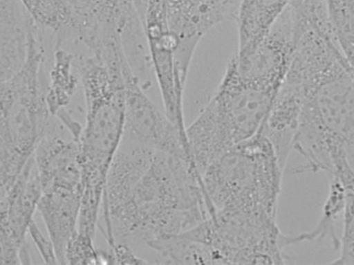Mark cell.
<instances>
[{
  "label": "cell",
  "instance_id": "7c38bea8",
  "mask_svg": "<svg viewBox=\"0 0 354 265\" xmlns=\"http://www.w3.org/2000/svg\"><path fill=\"white\" fill-rule=\"evenodd\" d=\"M82 188L53 186L41 190L37 210L52 241L58 264H66V250L77 230Z\"/></svg>",
  "mask_w": 354,
  "mask_h": 265
},
{
  "label": "cell",
  "instance_id": "7402d4cb",
  "mask_svg": "<svg viewBox=\"0 0 354 265\" xmlns=\"http://www.w3.org/2000/svg\"><path fill=\"white\" fill-rule=\"evenodd\" d=\"M65 257L66 264H100L99 250L95 247L94 240L77 230L68 244Z\"/></svg>",
  "mask_w": 354,
  "mask_h": 265
},
{
  "label": "cell",
  "instance_id": "4fadbf2b",
  "mask_svg": "<svg viewBox=\"0 0 354 265\" xmlns=\"http://www.w3.org/2000/svg\"><path fill=\"white\" fill-rule=\"evenodd\" d=\"M37 28L20 0H0L1 81L10 78L23 66Z\"/></svg>",
  "mask_w": 354,
  "mask_h": 265
},
{
  "label": "cell",
  "instance_id": "44dd1931",
  "mask_svg": "<svg viewBox=\"0 0 354 265\" xmlns=\"http://www.w3.org/2000/svg\"><path fill=\"white\" fill-rule=\"evenodd\" d=\"M339 256L330 264L354 265V193L346 192Z\"/></svg>",
  "mask_w": 354,
  "mask_h": 265
},
{
  "label": "cell",
  "instance_id": "7a4b0ae2",
  "mask_svg": "<svg viewBox=\"0 0 354 265\" xmlns=\"http://www.w3.org/2000/svg\"><path fill=\"white\" fill-rule=\"evenodd\" d=\"M276 93L243 78L231 59L212 97L186 128L192 161L199 174L261 129Z\"/></svg>",
  "mask_w": 354,
  "mask_h": 265
},
{
  "label": "cell",
  "instance_id": "cb8c5ba5",
  "mask_svg": "<svg viewBox=\"0 0 354 265\" xmlns=\"http://www.w3.org/2000/svg\"><path fill=\"white\" fill-rule=\"evenodd\" d=\"M28 234L30 235L44 262L47 264H58L52 241L49 238L48 239L44 237L35 220L32 221L29 226Z\"/></svg>",
  "mask_w": 354,
  "mask_h": 265
},
{
  "label": "cell",
  "instance_id": "ac0fdd59",
  "mask_svg": "<svg viewBox=\"0 0 354 265\" xmlns=\"http://www.w3.org/2000/svg\"><path fill=\"white\" fill-rule=\"evenodd\" d=\"M39 28L57 37V46L73 37L75 16L64 0H20Z\"/></svg>",
  "mask_w": 354,
  "mask_h": 265
},
{
  "label": "cell",
  "instance_id": "9c48e42d",
  "mask_svg": "<svg viewBox=\"0 0 354 265\" xmlns=\"http://www.w3.org/2000/svg\"><path fill=\"white\" fill-rule=\"evenodd\" d=\"M41 196L39 176L32 155L10 188L0 197L1 265L31 264L26 237Z\"/></svg>",
  "mask_w": 354,
  "mask_h": 265
},
{
  "label": "cell",
  "instance_id": "ba28073f",
  "mask_svg": "<svg viewBox=\"0 0 354 265\" xmlns=\"http://www.w3.org/2000/svg\"><path fill=\"white\" fill-rule=\"evenodd\" d=\"M131 66L126 59L123 66L126 113L122 140L192 160L186 136L145 93Z\"/></svg>",
  "mask_w": 354,
  "mask_h": 265
},
{
  "label": "cell",
  "instance_id": "5bb4252c",
  "mask_svg": "<svg viewBox=\"0 0 354 265\" xmlns=\"http://www.w3.org/2000/svg\"><path fill=\"white\" fill-rule=\"evenodd\" d=\"M304 99L301 88L284 80L259 130L272 143L283 170L292 149Z\"/></svg>",
  "mask_w": 354,
  "mask_h": 265
},
{
  "label": "cell",
  "instance_id": "484cf974",
  "mask_svg": "<svg viewBox=\"0 0 354 265\" xmlns=\"http://www.w3.org/2000/svg\"><path fill=\"white\" fill-rule=\"evenodd\" d=\"M133 1L143 22L149 0H133Z\"/></svg>",
  "mask_w": 354,
  "mask_h": 265
},
{
  "label": "cell",
  "instance_id": "277c9868",
  "mask_svg": "<svg viewBox=\"0 0 354 265\" xmlns=\"http://www.w3.org/2000/svg\"><path fill=\"white\" fill-rule=\"evenodd\" d=\"M124 54L118 51L79 57L77 67L86 103V120L77 140L86 170L108 172L124 136L126 85Z\"/></svg>",
  "mask_w": 354,
  "mask_h": 265
},
{
  "label": "cell",
  "instance_id": "d6986e66",
  "mask_svg": "<svg viewBox=\"0 0 354 265\" xmlns=\"http://www.w3.org/2000/svg\"><path fill=\"white\" fill-rule=\"evenodd\" d=\"M345 201L344 187L339 181L331 178L329 194L324 205L319 221L311 231L295 235L297 243L330 236L334 248H339L340 239L336 235L334 223L338 215L344 211Z\"/></svg>",
  "mask_w": 354,
  "mask_h": 265
},
{
  "label": "cell",
  "instance_id": "9a60e30c",
  "mask_svg": "<svg viewBox=\"0 0 354 265\" xmlns=\"http://www.w3.org/2000/svg\"><path fill=\"white\" fill-rule=\"evenodd\" d=\"M290 0H241L236 17L237 53L254 47L270 30Z\"/></svg>",
  "mask_w": 354,
  "mask_h": 265
},
{
  "label": "cell",
  "instance_id": "52a82bcc",
  "mask_svg": "<svg viewBox=\"0 0 354 265\" xmlns=\"http://www.w3.org/2000/svg\"><path fill=\"white\" fill-rule=\"evenodd\" d=\"M175 43L178 84L185 86L192 57L201 39L213 28L236 19L241 0H164Z\"/></svg>",
  "mask_w": 354,
  "mask_h": 265
},
{
  "label": "cell",
  "instance_id": "30bf717a",
  "mask_svg": "<svg viewBox=\"0 0 354 265\" xmlns=\"http://www.w3.org/2000/svg\"><path fill=\"white\" fill-rule=\"evenodd\" d=\"M144 29L164 111L186 135L183 96L178 92L176 80L175 43L169 28L164 0H149L144 19Z\"/></svg>",
  "mask_w": 354,
  "mask_h": 265
},
{
  "label": "cell",
  "instance_id": "2e32d148",
  "mask_svg": "<svg viewBox=\"0 0 354 265\" xmlns=\"http://www.w3.org/2000/svg\"><path fill=\"white\" fill-rule=\"evenodd\" d=\"M77 71L75 55L61 47H56L46 94L48 109L53 116L66 109L69 104L80 81V76L75 73Z\"/></svg>",
  "mask_w": 354,
  "mask_h": 265
},
{
  "label": "cell",
  "instance_id": "5b68a950",
  "mask_svg": "<svg viewBox=\"0 0 354 265\" xmlns=\"http://www.w3.org/2000/svg\"><path fill=\"white\" fill-rule=\"evenodd\" d=\"M283 172L272 143L259 131L213 161L201 178L214 212L241 210L277 217Z\"/></svg>",
  "mask_w": 354,
  "mask_h": 265
},
{
  "label": "cell",
  "instance_id": "d4e9b609",
  "mask_svg": "<svg viewBox=\"0 0 354 265\" xmlns=\"http://www.w3.org/2000/svg\"><path fill=\"white\" fill-rule=\"evenodd\" d=\"M113 257L114 264H148L146 259L140 257L134 253L129 246L124 244H116L109 248Z\"/></svg>",
  "mask_w": 354,
  "mask_h": 265
},
{
  "label": "cell",
  "instance_id": "e0dca14e",
  "mask_svg": "<svg viewBox=\"0 0 354 265\" xmlns=\"http://www.w3.org/2000/svg\"><path fill=\"white\" fill-rule=\"evenodd\" d=\"M149 248L158 254L160 264H220L212 249L183 233L162 238Z\"/></svg>",
  "mask_w": 354,
  "mask_h": 265
},
{
  "label": "cell",
  "instance_id": "ffe728a7",
  "mask_svg": "<svg viewBox=\"0 0 354 265\" xmlns=\"http://www.w3.org/2000/svg\"><path fill=\"white\" fill-rule=\"evenodd\" d=\"M333 35L348 62L354 68V0H326Z\"/></svg>",
  "mask_w": 354,
  "mask_h": 265
},
{
  "label": "cell",
  "instance_id": "3957f363",
  "mask_svg": "<svg viewBox=\"0 0 354 265\" xmlns=\"http://www.w3.org/2000/svg\"><path fill=\"white\" fill-rule=\"evenodd\" d=\"M43 62L44 49L34 34L23 66L1 81V194L10 188L32 156L54 118L46 99Z\"/></svg>",
  "mask_w": 354,
  "mask_h": 265
},
{
  "label": "cell",
  "instance_id": "8992f818",
  "mask_svg": "<svg viewBox=\"0 0 354 265\" xmlns=\"http://www.w3.org/2000/svg\"><path fill=\"white\" fill-rule=\"evenodd\" d=\"M276 217L263 212L220 210L183 233L212 249L221 264H285L290 236L281 232Z\"/></svg>",
  "mask_w": 354,
  "mask_h": 265
},
{
  "label": "cell",
  "instance_id": "6da1fadb",
  "mask_svg": "<svg viewBox=\"0 0 354 265\" xmlns=\"http://www.w3.org/2000/svg\"><path fill=\"white\" fill-rule=\"evenodd\" d=\"M101 210L109 247L146 246L196 226L214 213L189 158L157 151L133 185Z\"/></svg>",
  "mask_w": 354,
  "mask_h": 265
},
{
  "label": "cell",
  "instance_id": "8fae6325",
  "mask_svg": "<svg viewBox=\"0 0 354 265\" xmlns=\"http://www.w3.org/2000/svg\"><path fill=\"white\" fill-rule=\"evenodd\" d=\"M295 45L292 25L281 15L254 47L236 53L232 59L243 78L277 93L287 74Z\"/></svg>",
  "mask_w": 354,
  "mask_h": 265
},
{
  "label": "cell",
  "instance_id": "603a6c76",
  "mask_svg": "<svg viewBox=\"0 0 354 265\" xmlns=\"http://www.w3.org/2000/svg\"><path fill=\"white\" fill-rule=\"evenodd\" d=\"M80 24H88L100 19L118 0H64Z\"/></svg>",
  "mask_w": 354,
  "mask_h": 265
}]
</instances>
